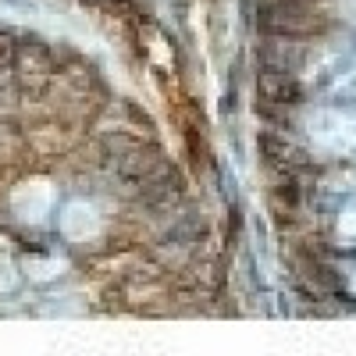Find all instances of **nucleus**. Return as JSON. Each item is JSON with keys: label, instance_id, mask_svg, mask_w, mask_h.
Returning a JSON list of instances; mask_svg holds the SVG:
<instances>
[{"label": "nucleus", "instance_id": "obj_3", "mask_svg": "<svg viewBox=\"0 0 356 356\" xmlns=\"http://www.w3.org/2000/svg\"><path fill=\"white\" fill-rule=\"evenodd\" d=\"M307 100V86L300 75H285V72H267L260 68L257 75V104H271V107H300Z\"/></svg>", "mask_w": 356, "mask_h": 356}, {"label": "nucleus", "instance_id": "obj_2", "mask_svg": "<svg viewBox=\"0 0 356 356\" xmlns=\"http://www.w3.org/2000/svg\"><path fill=\"white\" fill-rule=\"evenodd\" d=\"M260 161L267 164V171H271L275 178H278V175L303 178V175L310 171V157H307L289 136H282V132H264V136H260Z\"/></svg>", "mask_w": 356, "mask_h": 356}, {"label": "nucleus", "instance_id": "obj_1", "mask_svg": "<svg viewBox=\"0 0 356 356\" xmlns=\"http://www.w3.org/2000/svg\"><path fill=\"white\" fill-rule=\"evenodd\" d=\"M257 25L267 36H282V40H317L332 29V15L314 4H260Z\"/></svg>", "mask_w": 356, "mask_h": 356}, {"label": "nucleus", "instance_id": "obj_4", "mask_svg": "<svg viewBox=\"0 0 356 356\" xmlns=\"http://www.w3.org/2000/svg\"><path fill=\"white\" fill-rule=\"evenodd\" d=\"M307 65V50L300 40H282V36H267L260 47V68L267 72H285V75H300Z\"/></svg>", "mask_w": 356, "mask_h": 356}]
</instances>
